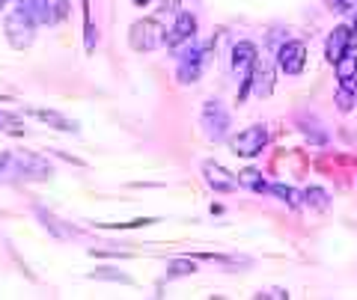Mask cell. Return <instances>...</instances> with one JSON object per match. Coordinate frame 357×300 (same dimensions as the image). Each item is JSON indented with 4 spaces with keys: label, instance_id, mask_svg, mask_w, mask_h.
I'll list each match as a JSON object with an SVG mask.
<instances>
[{
    "label": "cell",
    "instance_id": "6da1fadb",
    "mask_svg": "<svg viewBox=\"0 0 357 300\" xmlns=\"http://www.w3.org/2000/svg\"><path fill=\"white\" fill-rule=\"evenodd\" d=\"M164 27L158 24L155 18H143V21H134L131 30H128V45L134 51H140V54H146V51H155V48H161L164 45Z\"/></svg>",
    "mask_w": 357,
    "mask_h": 300
},
{
    "label": "cell",
    "instance_id": "7a4b0ae2",
    "mask_svg": "<svg viewBox=\"0 0 357 300\" xmlns=\"http://www.w3.org/2000/svg\"><path fill=\"white\" fill-rule=\"evenodd\" d=\"M3 33H6V42L15 51H24L33 45V39H36V24H33L30 15H24L21 9H13V13L3 18Z\"/></svg>",
    "mask_w": 357,
    "mask_h": 300
},
{
    "label": "cell",
    "instance_id": "3957f363",
    "mask_svg": "<svg viewBox=\"0 0 357 300\" xmlns=\"http://www.w3.org/2000/svg\"><path fill=\"white\" fill-rule=\"evenodd\" d=\"M211 60V48H197L194 42L188 45V51L178 57V81L182 84H197L203 69Z\"/></svg>",
    "mask_w": 357,
    "mask_h": 300
},
{
    "label": "cell",
    "instance_id": "277c9868",
    "mask_svg": "<svg viewBox=\"0 0 357 300\" xmlns=\"http://www.w3.org/2000/svg\"><path fill=\"white\" fill-rule=\"evenodd\" d=\"M265 143H268L265 125H250V128L238 131V134L229 140V146H232V152H236L238 158H256V155H262Z\"/></svg>",
    "mask_w": 357,
    "mask_h": 300
},
{
    "label": "cell",
    "instance_id": "5b68a950",
    "mask_svg": "<svg viewBox=\"0 0 357 300\" xmlns=\"http://www.w3.org/2000/svg\"><path fill=\"white\" fill-rule=\"evenodd\" d=\"M256 60H259V57H256V45H253V42H238V45L232 48V74L241 77L238 102H244V98H248V93H250L248 77H250V69H253Z\"/></svg>",
    "mask_w": 357,
    "mask_h": 300
},
{
    "label": "cell",
    "instance_id": "8992f818",
    "mask_svg": "<svg viewBox=\"0 0 357 300\" xmlns=\"http://www.w3.org/2000/svg\"><path fill=\"white\" fill-rule=\"evenodd\" d=\"M15 161V175H24V179H51L54 166L48 164V158H42L36 152H18L13 155Z\"/></svg>",
    "mask_w": 357,
    "mask_h": 300
},
{
    "label": "cell",
    "instance_id": "52a82bcc",
    "mask_svg": "<svg viewBox=\"0 0 357 300\" xmlns=\"http://www.w3.org/2000/svg\"><path fill=\"white\" fill-rule=\"evenodd\" d=\"M194 36H197V15H191V13H176L173 30L164 36V45L173 48V51H178V48L191 45Z\"/></svg>",
    "mask_w": 357,
    "mask_h": 300
},
{
    "label": "cell",
    "instance_id": "ba28073f",
    "mask_svg": "<svg viewBox=\"0 0 357 300\" xmlns=\"http://www.w3.org/2000/svg\"><path fill=\"white\" fill-rule=\"evenodd\" d=\"M203 179H206V184L211 187V191H218V194L238 191V175L229 173L227 166L218 164V161H206L203 164Z\"/></svg>",
    "mask_w": 357,
    "mask_h": 300
},
{
    "label": "cell",
    "instance_id": "9c48e42d",
    "mask_svg": "<svg viewBox=\"0 0 357 300\" xmlns=\"http://www.w3.org/2000/svg\"><path fill=\"white\" fill-rule=\"evenodd\" d=\"M277 65L286 74H301L307 65V45L304 42H286V45L277 51Z\"/></svg>",
    "mask_w": 357,
    "mask_h": 300
},
{
    "label": "cell",
    "instance_id": "30bf717a",
    "mask_svg": "<svg viewBox=\"0 0 357 300\" xmlns=\"http://www.w3.org/2000/svg\"><path fill=\"white\" fill-rule=\"evenodd\" d=\"M203 128H206V134L211 140H220L223 134H227V128H229V113L220 107V102H206L203 107Z\"/></svg>",
    "mask_w": 357,
    "mask_h": 300
},
{
    "label": "cell",
    "instance_id": "8fae6325",
    "mask_svg": "<svg viewBox=\"0 0 357 300\" xmlns=\"http://www.w3.org/2000/svg\"><path fill=\"white\" fill-rule=\"evenodd\" d=\"M24 116H33V119H39L45 122V125H51V128H57V131H66V134H75L77 131V122L75 119H66L63 113H57V110H45V107H27L24 110Z\"/></svg>",
    "mask_w": 357,
    "mask_h": 300
},
{
    "label": "cell",
    "instance_id": "7c38bea8",
    "mask_svg": "<svg viewBox=\"0 0 357 300\" xmlns=\"http://www.w3.org/2000/svg\"><path fill=\"white\" fill-rule=\"evenodd\" d=\"M333 69H337V81H340V86H345V90H354V81H357V51L349 45L342 57L333 63Z\"/></svg>",
    "mask_w": 357,
    "mask_h": 300
},
{
    "label": "cell",
    "instance_id": "4fadbf2b",
    "mask_svg": "<svg viewBox=\"0 0 357 300\" xmlns=\"http://www.w3.org/2000/svg\"><path fill=\"white\" fill-rule=\"evenodd\" d=\"M349 45H351V30L349 27H333V33H331L328 42H325V57H328V63H337Z\"/></svg>",
    "mask_w": 357,
    "mask_h": 300
},
{
    "label": "cell",
    "instance_id": "5bb4252c",
    "mask_svg": "<svg viewBox=\"0 0 357 300\" xmlns=\"http://www.w3.org/2000/svg\"><path fill=\"white\" fill-rule=\"evenodd\" d=\"M18 9L24 15H30L33 24H54V15H51V6L48 0H18Z\"/></svg>",
    "mask_w": 357,
    "mask_h": 300
},
{
    "label": "cell",
    "instance_id": "9a60e30c",
    "mask_svg": "<svg viewBox=\"0 0 357 300\" xmlns=\"http://www.w3.org/2000/svg\"><path fill=\"white\" fill-rule=\"evenodd\" d=\"M248 84L256 90V95H268V93H271V69H268L265 63L259 65V60H256V63H253V69H250Z\"/></svg>",
    "mask_w": 357,
    "mask_h": 300
},
{
    "label": "cell",
    "instance_id": "2e32d148",
    "mask_svg": "<svg viewBox=\"0 0 357 300\" xmlns=\"http://www.w3.org/2000/svg\"><path fill=\"white\" fill-rule=\"evenodd\" d=\"M238 187H250V191H256V194L268 191V184H265L259 170H244V173H238Z\"/></svg>",
    "mask_w": 357,
    "mask_h": 300
},
{
    "label": "cell",
    "instance_id": "e0dca14e",
    "mask_svg": "<svg viewBox=\"0 0 357 300\" xmlns=\"http://www.w3.org/2000/svg\"><path fill=\"white\" fill-rule=\"evenodd\" d=\"M0 134L21 137V134H27V128H21V119L15 113H6V110H0Z\"/></svg>",
    "mask_w": 357,
    "mask_h": 300
},
{
    "label": "cell",
    "instance_id": "ac0fdd59",
    "mask_svg": "<svg viewBox=\"0 0 357 300\" xmlns=\"http://www.w3.org/2000/svg\"><path fill=\"white\" fill-rule=\"evenodd\" d=\"M89 280H98V283H122V285H131L134 283L128 274H119L114 268H98V271L89 274Z\"/></svg>",
    "mask_w": 357,
    "mask_h": 300
},
{
    "label": "cell",
    "instance_id": "d6986e66",
    "mask_svg": "<svg viewBox=\"0 0 357 300\" xmlns=\"http://www.w3.org/2000/svg\"><path fill=\"white\" fill-rule=\"evenodd\" d=\"M84 45H86V54L96 51V27H93V15H89V0H84Z\"/></svg>",
    "mask_w": 357,
    "mask_h": 300
},
{
    "label": "cell",
    "instance_id": "ffe728a7",
    "mask_svg": "<svg viewBox=\"0 0 357 300\" xmlns=\"http://www.w3.org/2000/svg\"><path fill=\"white\" fill-rule=\"evenodd\" d=\"M36 214H39V220L45 223V229H51V232H54V235H57V238H69V229H63V226H60V220L54 217L51 211H45V208H36Z\"/></svg>",
    "mask_w": 357,
    "mask_h": 300
},
{
    "label": "cell",
    "instance_id": "44dd1931",
    "mask_svg": "<svg viewBox=\"0 0 357 300\" xmlns=\"http://www.w3.org/2000/svg\"><path fill=\"white\" fill-rule=\"evenodd\" d=\"M268 191H271L274 196H280L283 203H289L292 208H298V205H301V194L295 191V187H286V184H271V187H268Z\"/></svg>",
    "mask_w": 357,
    "mask_h": 300
},
{
    "label": "cell",
    "instance_id": "7402d4cb",
    "mask_svg": "<svg viewBox=\"0 0 357 300\" xmlns=\"http://www.w3.org/2000/svg\"><path fill=\"white\" fill-rule=\"evenodd\" d=\"M167 274L170 276H191V274H197V265L191 259H173L167 265Z\"/></svg>",
    "mask_w": 357,
    "mask_h": 300
},
{
    "label": "cell",
    "instance_id": "603a6c76",
    "mask_svg": "<svg viewBox=\"0 0 357 300\" xmlns=\"http://www.w3.org/2000/svg\"><path fill=\"white\" fill-rule=\"evenodd\" d=\"M304 199H307L312 208H319V211H325V208H328V194L321 191V187H307V191H304Z\"/></svg>",
    "mask_w": 357,
    "mask_h": 300
},
{
    "label": "cell",
    "instance_id": "cb8c5ba5",
    "mask_svg": "<svg viewBox=\"0 0 357 300\" xmlns=\"http://www.w3.org/2000/svg\"><path fill=\"white\" fill-rule=\"evenodd\" d=\"M48 6H51V15H54V24H60V21L69 18V0H48Z\"/></svg>",
    "mask_w": 357,
    "mask_h": 300
},
{
    "label": "cell",
    "instance_id": "d4e9b609",
    "mask_svg": "<svg viewBox=\"0 0 357 300\" xmlns=\"http://www.w3.org/2000/svg\"><path fill=\"white\" fill-rule=\"evenodd\" d=\"M354 102H357L354 90H345V86H340V90H337V107L342 110V113H349V110L354 107Z\"/></svg>",
    "mask_w": 357,
    "mask_h": 300
},
{
    "label": "cell",
    "instance_id": "484cf974",
    "mask_svg": "<svg viewBox=\"0 0 357 300\" xmlns=\"http://www.w3.org/2000/svg\"><path fill=\"white\" fill-rule=\"evenodd\" d=\"M178 9H182V0H161V13H170V15H176Z\"/></svg>",
    "mask_w": 357,
    "mask_h": 300
},
{
    "label": "cell",
    "instance_id": "4316f807",
    "mask_svg": "<svg viewBox=\"0 0 357 300\" xmlns=\"http://www.w3.org/2000/svg\"><path fill=\"white\" fill-rule=\"evenodd\" d=\"M337 9H340V13H354L357 0H337Z\"/></svg>",
    "mask_w": 357,
    "mask_h": 300
},
{
    "label": "cell",
    "instance_id": "83f0119b",
    "mask_svg": "<svg viewBox=\"0 0 357 300\" xmlns=\"http://www.w3.org/2000/svg\"><path fill=\"white\" fill-rule=\"evenodd\" d=\"M351 39H357V18H354V24H351Z\"/></svg>",
    "mask_w": 357,
    "mask_h": 300
},
{
    "label": "cell",
    "instance_id": "f1b7e54d",
    "mask_svg": "<svg viewBox=\"0 0 357 300\" xmlns=\"http://www.w3.org/2000/svg\"><path fill=\"white\" fill-rule=\"evenodd\" d=\"M134 3H137V6H146V3H149V0H134Z\"/></svg>",
    "mask_w": 357,
    "mask_h": 300
},
{
    "label": "cell",
    "instance_id": "f546056e",
    "mask_svg": "<svg viewBox=\"0 0 357 300\" xmlns=\"http://www.w3.org/2000/svg\"><path fill=\"white\" fill-rule=\"evenodd\" d=\"M6 3H9V0H0V9H3V6H6Z\"/></svg>",
    "mask_w": 357,
    "mask_h": 300
}]
</instances>
